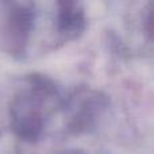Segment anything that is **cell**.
Segmentation results:
<instances>
[{"instance_id":"obj_1","label":"cell","mask_w":154,"mask_h":154,"mask_svg":"<svg viewBox=\"0 0 154 154\" xmlns=\"http://www.w3.org/2000/svg\"><path fill=\"white\" fill-rule=\"evenodd\" d=\"M57 24L61 32H65L70 37H76L84 29V12L77 4H62L58 12Z\"/></svg>"}]
</instances>
